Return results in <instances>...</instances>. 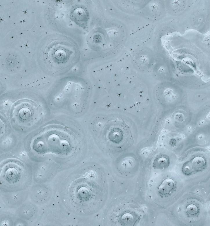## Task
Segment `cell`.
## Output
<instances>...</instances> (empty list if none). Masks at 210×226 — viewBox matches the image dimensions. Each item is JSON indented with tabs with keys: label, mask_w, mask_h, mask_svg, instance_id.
Segmentation results:
<instances>
[{
	"label": "cell",
	"mask_w": 210,
	"mask_h": 226,
	"mask_svg": "<svg viewBox=\"0 0 210 226\" xmlns=\"http://www.w3.org/2000/svg\"><path fill=\"white\" fill-rule=\"evenodd\" d=\"M187 211L189 215H192V216L195 215L198 213V208L195 205H189L187 208Z\"/></svg>",
	"instance_id": "cell-4"
},
{
	"label": "cell",
	"mask_w": 210,
	"mask_h": 226,
	"mask_svg": "<svg viewBox=\"0 0 210 226\" xmlns=\"http://www.w3.org/2000/svg\"><path fill=\"white\" fill-rule=\"evenodd\" d=\"M122 221L126 225H130L133 222L134 218L131 214L127 213L124 214L122 217Z\"/></svg>",
	"instance_id": "cell-3"
},
{
	"label": "cell",
	"mask_w": 210,
	"mask_h": 226,
	"mask_svg": "<svg viewBox=\"0 0 210 226\" xmlns=\"http://www.w3.org/2000/svg\"><path fill=\"white\" fill-rule=\"evenodd\" d=\"M74 51L73 48L67 44H54L48 53V58L53 64H64L72 60Z\"/></svg>",
	"instance_id": "cell-1"
},
{
	"label": "cell",
	"mask_w": 210,
	"mask_h": 226,
	"mask_svg": "<svg viewBox=\"0 0 210 226\" xmlns=\"http://www.w3.org/2000/svg\"><path fill=\"white\" fill-rule=\"evenodd\" d=\"M158 162H159V164L160 165H164L166 163V160L165 158H160L159 159Z\"/></svg>",
	"instance_id": "cell-6"
},
{
	"label": "cell",
	"mask_w": 210,
	"mask_h": 226,
	"mask_svg": "<svg viewBox=\"0 0 210 226\" xmlns=\"http://www.w3.org/2000/svg\"><path fill=\"white\" fill-rule=\"evenodd\" d=\"M198 162H197L195 160H193V163L195 167H197V168H200L202 167L204 165V163H205L204 160L202 159L200 161V160H198Z\"/></svg>",
	"instance_id": "cell-5"
},
{
	"label": "cell",
	"mask_w": 210,
	"mask_h": 226,
	"mask_svg": "<svg viewBox=\"0 0 210 226\" xmlns=\"http://www.w3.org/2000/svg\"><path fill=\"white\" fill-rule=\"evenodd\" d=\"M175 186L174 181L171 178H167L163 181L158 188L159 192L161 195H166L173 190Z\"/></svg>",
	"instance_id": "cell-2"
}]
</instances>
